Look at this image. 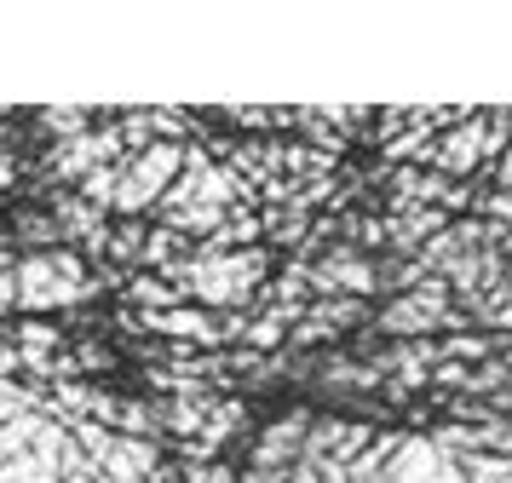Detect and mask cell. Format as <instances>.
I'll use <instances>...</instances> for the list:
<instances>
[{
	"label": "cell",
	"instance_id": "7a4b0ae2",
	"mask_svg": "<svg viewBox=\"0 0 512 483\" xmlns=\"http://www.w3.org/2000/svg\"><path fill=\"white\" fill-rule=\"evenodd\" d=\"M236 196H242V184L225 173V167H213L202 150H190L185 173H179V184L162 196V219L167 230H179V236H219V230L231 225V207Z\"/></svg>",
	"mask_w": 512,
	"mask_h": 483
},
{
	"label": "cell",
	"instance_id": "ac0fdd59",
	"mask_svg": "<svg viewBox=\"0 0 512 483\" xmlns=\"http://www.w3.org/2000/svg\"><path fill=\"white\" fill-rule=\"evenodd\" d=\"M495 179H501V190H507V196H512V150H507V156H501V173H495Z\"/></svg>",
	"mask_w": 512,
	"mask_h": 483
},
{
	"label": "cell",
	"instance_id": "4fadbf2b",
	"mask_svg": "<svg viewBox=\"0 0 512 483\" xmlns=\"http://www.w3.org/2000/svg\"><path fill=\"white\" fill-rule=\"evenodd\" d=\"M12 305H18V259L0 253V317H6Z\"/></svg>",
	"mask_w": 512,
	"mask_h": 483
},
{
	"label": "cell",
	"instance_id": "7c38bea8",
	"mask_svg": "<svg viewBox=\"0 0 512 483\" xmlns=\"http://www.w3.org/2000/svg\"><path fill=\"white\" fill-rule=\"evenodd\" d=\"M18 236H24V242H52V248H58V242H64V225H58V219H35V213H24V219H18Z\"/></svg>",
	"mask_w": 512,
	"mask_h": 483
},
{
	"label": "cell",
	"instance_id": "ba28073f",
	"mask_svg": "<svg viewBox=\"0 0 512 483\" xmlns=\"http://www.w3.org/2000/svg\"><path fill=\"white\" fill-rule=\"evenodd\" d=\"M64 449H70V426L52 420L35 449H24V455H12L0 466V483H64Z\"/></svg>",
	"mask_w": 512,
	"mask_h": 483
},
{
	"label": "cell",
	"instance_id": "52a82bcc",
	"mask_svg": "<svg viewBox=\"0 0 512 483\" xmlns=\"http://www.w3.org/2000/svg\"><path fill=\"white\" fill-rule=\"evenodd\" d=\"M386 483H472V478L432 437H397L392 460H386Z\"/></svg>",
	"mask_w": 512,
	"mask_h": 483
},
{
	"label": "cell",
	"instance_id": "277c9868",
	"mask_svg": "<svg viewBox=\"0 0 512 483\" xmlns=\"http://www.w3.org/2000/svg\"><path fill=\"white\" fill-rule=\"evenodd\" d=\"M185 161L190 150L185 144H173V138H156V144H144L139 156H127L121 161V184H116V213H144V207H156L179 184V173H185Z\"/></svg>",
	"mask_w": 512,
	"mask_h": 483
},
{
	"label": "cell",
	"instance_id": "9a60e30c",
	"mask_svg": "<svg viewBox=\"0 0 512 483\" xmlns=\"http://www.w3.org/2000/svg\"><path fill=\"white\" fill-rule=\"evenodd\" d=\"M484 213L495 219V225H501V219H512V196H507V190H495V196H484Z\"/></svg>",
	"mask_w": 512,
	"mask_h": 483
},
{
	"label": "cell",
	"instance_id": "8992f818",
	"mask_svg": "<svg viewBox=\"0 0 512 483\" xmlns=\"http://www.w3.org/2000/svg\"><path fill=\"white\" fill-rule=\"evenodd\" d=\"M501 150H495V138H489V115L484 110H472L466 121H455L449 133L432 144V167H438L443 179H455L461 184L466 173H478L484 161H495Z\"/></svg>",
	"mask_w": 512,
	"mask_h": 483
},
{
	"label": "cell",
	"instance_id": "d6986e66",
	"mask_svg": "<svg viewBox=\"0 0 512 483\" xmlns=\"http://www.w3.org/2000/svg\"><path fill=\"white\" fill-rule=\"evenodd\" d=\"M489 322H501V328H512V305H501V311H495Z\"/></svg>",
	"mask_w": 512,
	"mask_h": 483
},
{
	"label": "cell",
	"instance_id": "e0dca14e",
	"mask_svg": "<svg viewBox=\"0 0 512 483\" xmlns=\"http://www.w3.org/2000/svg\"><path fill=\"white\" fill-rule=\"evenodd\" d=\"M18 455V443H12V420H6V414H0V466H6V460Z\"/></svg>",
	"mask_w": 512,
	"mask_h": 483
},
{
	"label": "cell",
	"instance_id": "3957f363",
	"mask_svg": "<svg viewBox=\"0 0 512 483\" xmlns=\"http://www.w3.org/2000/svg\"><path fill=\"white\" fill-rule=\"evenodd\" d=\"M93 294V276L70 248H47L18 259V311H58V305H81Z\"/></svg>",
	"mask_w": 512,
	"mask_h": 483
},
{
	"label": "cell",
	"instance_id": "9c48e42d",
	"mask_svg": "<svg viewBox=\"0 0 512 483\" xmlns=\"http://www.w3.org/2000/svg\"><path fill=\"white\" fill-rule=\"evenodd\" d=\"M305 443H311V414L305 409L282 414L277 426H265V437L254 443V472H288L305 455Z\"/></svg>",
	"mask_w": 512,
	"mask_h": 483
},
{
	"label": "cell",
	"instance_id": "5bb4252c",
	"mask_svg": "<svg viewBox=\"0 0 512 483\" xmlns=\"http://www.w3.org/2000/svg\"><path fill=\"white\" fill-rule=\"evenodd\" d=\"M75 363H81V368H110L116 357H110L104 345H81V351H75Z\"/></svg>",
	"mask_w": 512,
	"mask_h": 483
},
{
	"label": "cell",
	"instance_id": "6da1fadb",
	"mask_svg": "<svg viewBox=\"0 0 512 483\" xmlns=\"http://www.w3.org/2000/svg\"><path fill=\"white\" fill-rule=\"evenodd\" d=\"M265 271H271L265 248H231V253H190L167 282H179L202 311H248L259 299Z\"/></svg>",
	"mask_w": 512,
	"mask_h": 483
},
{
	"label": "cell",
	"instance_id": "8fae6325",
	"mask_svg": "<svg viewBox=\"0 0 512 483\" xmlns=\"http://www.w3.org/2000/svg\"><path fill=\"white\" fill-rule=\"evenodd\" d=\"M58 340H64V334H58L52 322H35V317H29L24 328L12 334V351H18V363H47L52 351H58Z\"/></svg>",
	"mask_w": 512,
	"mask_h": 483
},
{
	"label": "cell",
	"instance_id": "30bf717a",
	"mask_svg": "<svg viewBox=\"0 0 512 483\" xmlns=\"http://www.w3.org/2000/svg\"><path fill=\"white\" fill-rule=\"evenodd\" d=\"M127 299H133V305H144V311H179L190 294L179 288V282H167V276H133Z\"/></svg>",
	"mask_w": 512,
	"mask_h": 483
},
{
	"label": "cell",
	"instance_id": "2e32d148",
	"mask_svg": "<svg viewBox=\"0 0 512 483\" xmlns=\"http://www.w3.org/2000/svg\"><path fill=\"white\" fill-rule=\"evenodd\" d=\"M190 483H231L225 466H190Z\"/></svg>",
	"mask_w": 512,
	"mask_h": 483
},
{
	"label": "cell",
	"instance_id": "5b68a950",
	"mask_svg": "<svg viewBox=\"0 0 512 483\" xmlns=\"http://www.w3.org/2000/svg\"><path fill=\"white\" fill-rule=\"evenodd\" d=\"M449 282L443 276H426V282H415L409 294H397L386 311H380V328L386 334H397V340H420V334H432V328H449V322H461V311L449 305Z\"/></svg>",
	"mask_w": 512,
	"mask_h": 483
}]
</instances>
